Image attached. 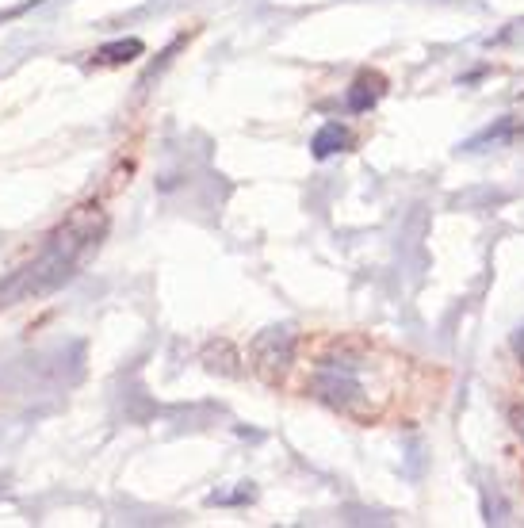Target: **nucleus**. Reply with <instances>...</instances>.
<instances>
[{"label":"nucleus","instance_id":"nucleus-2","mask_svg":"<svg viewBox=\"0 0 524 528\" xmlns=\"http://www.w3.org/2000/svg\"><path fill=\"white\" fill-rule=\"evenodd\" d=\"M310 395L326 402L341 414H356L368 402V375H364V360H356L349 352H333L326 356L314 375H310Z\"/></svg>","mask_w":524,"mask_h":528},{"label":"nucleus","instance_id":"nucleus-1","mask_svg":"<svg viewBox=\"0 0 524 528\" xmlns=\"http://www.w3.org/2000/svg\"><path fill=\"white\" fill-rule=\"evenodd\" d=\"M108 238V211L100 203H81L73 207L66 219L54 226V234L46 238L39 249V257L31 264H23L20 272H12L0 284V307H16L27 299H43L50 291L66 287L85 261L100 249V242Z\"/></svg>","mask_w":524,"mask_h":528},{"label":"nucleus","instance_id":"nucleus-10","mask_svg":"<svg viewBox=\"0 0 524 528\" xmlns=\"http://www.w3.org/2000/svg\"><path fill=\"white\" fill-rule=\"evenodd\" d=\"M521 134H524V131H521Z\"/></svg>","mask_w":524,"mask_h":528},{"label":"nucleus","instance_id":"nucleus-4","mask_svg":"<svg viewBox=\"0 0 524 528\" xmlns=\"http://www.w3.org/2000/svg\"><path fill=\"white\" fill-rule=\"evenodd\" d=\"M379 96H383V77H379V73H360V77L352 81L345 104H349L352 115H364V111H372L375 104H379Z\"/></svg>","mask_w":524,"mask_h":528},{"label":"nucleus","instance_id":"nucleus-3","mask_svg":"<svg viewBox=\"0 0 524 528\" xmlns=\"http://www.w3.org/2000/svg\"><path fill=\"white\" fill-rule=\"evenodd\" d=\"M295 345H299V337H295L291 326H268V330H261L253 337V345H249L253 372L268 379V383H276L295 364Z\"/></svg>","mask_w":524,"mask_h":528},{"label":"nucleus","instance_id":"nucleus-6","mask_svg":"<svg viewBox=\"0 0 524 528\" xmlns=\"http://www.w3.org/2000/svg\"><path fill=\"white\" fill-rule=\"evenodd\" d=\"M146 54V43L142 39H115V43H104L92 58L100 62V66H123V62H134V58H142Z\"/></svg>","mask_w":524,"mask_h":528},{"label":"nucleus","instance_id":"nucleus-9","mask_svg":"<svg viewBox=\"0 0 524 528\" xmlns=\"http://www.w3.org/2000/svg\"><path fill=\"white\" fill-rule=\"evenodd\" d=\"M513 352H517V360L524 368V326H517V333H513Z\"/></svg>","mask_w":524,"mask_h":528},{"label":"nucleus","instance_id":"nucleus-7","mask_svg":"<svg viewBox=\"0 0 524 528\" xmlns=\"http://www.w3.org/2000/svg\"><path fill=\"white\" fill-rule=\"evenodd\" d=\"M249 498H253V486H241L238 494H211L207 502L211 506H234V502H249Z\"/></svg>","mask_w":524,"mask_h":528},{"label":"nucleus","instance_id":"nucleus-5","mask_svg":"<svg viewBox=\"0 0 524 528\" xmlns=\"http://www.w3.org/2000/svg\"><path fill=\"white\" fill-rule=\"evenodd\" d=\"M349 146H352V138L341 123H322L318 134L310 138V154H314V161H326V157L341 154V150H349Z\"/></svg>","mask_w":524,"mask_h":528},{"label":"nucleus","instance_id":"nucleus-8","mask_svg":"<svg viewBox=\"0 0 524 528\" xmlns=\"http://www.w3.org/2000/svg\"><path fill=\"white\" fill-rule=\"evenodd\" d=\"M509 425H513V433L524 440V402H513V406H509Z\"/></svg>","mask_w":524,"mask_h":528}]
</instances>
